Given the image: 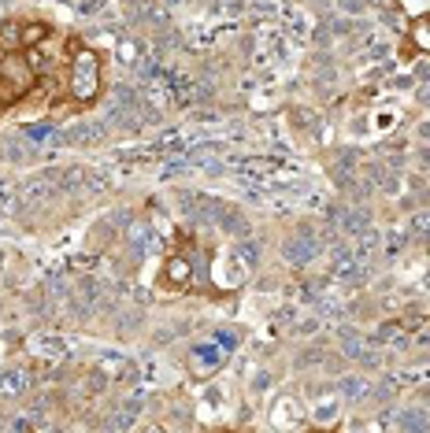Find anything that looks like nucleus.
<instances>
[{"instance_id":"2","label":"nucleus","mask_w":430,"mask_h":433,"mask_svg":"<svg viewBox=\"0 0 430 433\" xmlns=\"http://www.w3.org/2000/svg\"><path fill=\"white\" fill-rule=\"evenodd\" d=\"M100 56L93 49L78 45L70 52V75H67V93L78 100V104H93L100 96Z\"/></svg>"},{"instance_id":"6","label":"nucleus","mask_w":430,"mask_h":433,"mask_svg":"<svg viewBox=\"0 0 430 433\" xmlns=\"http://www.w3.org/2000/svg\"><path fill=\"white\" fill-rule=\"evenodd\" d=\"M397 426L405 429V433H430V418L419 408H408V411L397 415Z\"/></svg>"},{"instance_id":"4","label":"nucleus","mask_w":430,"mask_h":433,"mask_svg":"<svg viewBox=\"0 0 430 433\" xmlns=\"http://www.w3.org/2000/svg\"><path fill=\"white\" fill-rule=\"evenodd\" d=\"M226 359V349H215V344H193L190 349V363H193V374L197 378H204V374L219 370Z\"/></svg>"},{"instance_id":"9","label":"nucleus","mask_w":430,"mask_h":433,"mask_svg":"<svg viewBox=\"0 0 430 433\" xmlns=\"http://www.w3.org/2000/svg\"><path fill=\"white\" fill-rule=\"evenodd\" d=\"M341 393H345V396H360V393H367V385L364 382H356V378H349V382H341Z\"/></svg>"},{"instance_id":"7","label":"nucleus","mask_w":430,"mask_h":433,"mask_svg":"<svg viewBox=\"0 0 430 433\" xmlns=\"http://www.w3.org/2000/svg\"><path fill=\"white\" fill-rule=\"evenodd\" d=\"M23 389H26L23 370H4L0 374V396H23Z\"/></svg>"},{"instance_id":"1","label":"nucleus","mask_w":430,"mask_h":433,"mask_svg":"<svg viewBox=\"0 0 430 433\" xmlns=\"http://www.w3.org/2000/svg\"><path fill=\"white\" fill-rule=\"evenodd\" d=\"M41 67L23 52H0V104H19L23 96L34 93Z\"/></svg>"},{"instance_id":"10","label":"nucleus","mask_w":430,"mask_h":433,"mask_svg":"<svg viewBox=\"0 0 430 433\" xmlns=\"http://www.w3.org/2000/svg\"><path fill=\"white\" fill-rule=\"evenodd\" d=\"M145 433H164V429H160V426H149V429H145Z\"/></svg>"},{"instance_id":"5","label":"nucleus","mask_w":430,"mask_h":433,"mask_svg":"<svg viewBox=\"0 0 430 433\" xmlns=\"http://www.w3.org/2000/svg\"><path fill=\"white\" fill-rule=\"evenodd\" d=\"M312 256H315V237H312V230H300L293 241H285V259H290V263H308Z\"/></svg>"},{"instance_id":"8","label":"nucleus","mask_w":430,"mask_h":433,"mask_svg":"<svg viewBox=\"0 0 430 433\" xmlns=\"http://www.w3.org/2000/svg\"><path fill=\"white\" fill-rule=\"evenodd\" d=\"M4 152L11 156V163H26V160H30V149H26L23 141H4Z\"/></svg>"},{"instance_id":"3","label":"nucleus","mask_w":430,"mask_h":433,"mask_svg":"<svg viewBox=\"0 0 430 433\" xmlns=\"http://www.w3.org/2000/svg\"><path fill=\"white\" fill-rule=\"evenodd\" d=\"M197 274H200V263H197V259H193V252L185 249V252H175V256L167 259V263H164V274H160V278H164L167 285L190 289V285H193V278H197Z\"/></svg>"}]
</instances>
